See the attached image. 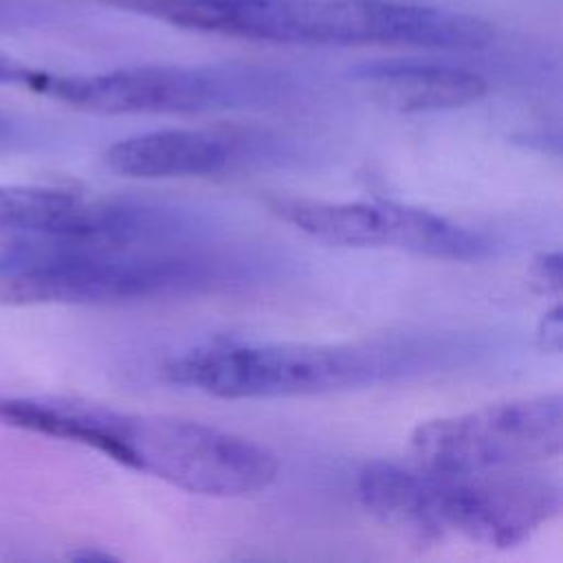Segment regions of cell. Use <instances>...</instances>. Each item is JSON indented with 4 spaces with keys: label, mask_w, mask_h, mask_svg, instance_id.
Returning a JSON list of instances; mask_svg holds the SVG:
<instances>
[{
    "label": "cell",
    "mask_w": 563,
    "mask_h": 563,
    "mask_svg": "<svg viewBox=\"0 0 563 563\" xmlns=\"http://www.w3.org/2000/svg\"><path fill=\"white\" fill-rule=\"evenodd\" d=\"M424 354V352H422ZM411 341L242 343L191 347L165 365L172 383L218 398H286L350 391L402 378L420 367Z\"/></svg>",
    "instance_id": "6da1fadb"
},
{
    "label": "cell",
    "mask_w": 563,
    "mask_h": 563,
    "mask_svg": "<svg viewBox=\"0 0 563 563\" xmlns=\"http://www.w3.org/2000/svg\"><path fill=\"white\" fill-rule=\"evenodd\" d=\"M220 35L303 46L398 44L471 51L490 42L477 15L394 0H231L218 2Z\"/></svg>",
    "instance_id": "7a4b0ae2"
},
{
    "label": "cell",
    "mask_w": 563,
    "mask_h": 563,
    "mask_svg": "<svg viewBox=\"0 0 563 563\" xmlns=\"http://www.w3.org/2000/svg\"><path fill=\"white\" fill-rule=\"evenodd\" d=\"M196 279L198 266L180 257L26 233L22 264L0 277V303H114L167 295Z\"/></svg>",
    "instance_id": "3957f363"
},
{
    "label": "cell",
    "mask_w": 563,
    "mask_h": 563,
    "mask_svg": "<svg viewBox=\"0 0 563 563\" xmlns=\"http://www.w3.org/2000/svg\"><path fill=\"white\" fill-rule=\"evenodd\" d=\"M119 464L187 493L242 497L268 488L277 455L244 435L176 416L125 413Z\"/></svg>",
    "instance_id": "277c9868"
},
{
    "label": "cell",
    "mask_w": 563,
    "mask_h": 563,
    "mask_svg": "<svg viewBox=\"0 0 563 563\" xmlns=\"http://www.w3.org/2000/svg\"><path fill=\"white\" fill-rule=\"evenodd\" d=\"M563 400L541 394L420 422L409 438L416 468L475 475L530 468L561 453Z\"/></svg>",
    "instance_id": "5b68a950"
},
{
    "label": "cell",
    "mask_w": 563,
    "mask_h": 563,
    "mask_svg": "<svg viewBox=\"0 0 563 563\" xmlns=\"http://www.w3.org/2000/svg\"><path fill=\"white\" fill-rule=\"evenodd\" d=\"M268 209L312 240L354 249H400L435 260L471 262L488 255L479 235L427 209L387 200H314L275 196Z\"/></svg>",
    "instance_id": "8992f818"
},
{
    "label": "cell",
    "mask_w": 563,
    "mask_h": 563,
    "mask_svg": "<svg viewBox=\"0 0 563 563\" xmlns=\"http://www.w3.org/2000/svg\"><path fill=\"white\" fill-rule=\"evenodd\" d=\"M260 77L227 68L136 66L99 75L42 73L35 92L95 114H174L224 108L255 95Z\"/></svg>",
    "instance_id": "52a82bcc"
},
{
    "label": "cell",
    "mask_w": 563,
    "mask_h": 563,
    "mask_svg": "<svg viewBox=\"0 0 563 563\" xmlns=\"http://www.w3.org/2000/svg\"><path fill=\"white\" fill-rule=\"evenodd\" d=\"M427 475L444 532L453 530L486 548L508 550L528 541L561 508L559 486L521 468Z\"/></svg>",
    "instance_id": "ba28073f"
},
{
    "label": "cell",
    "mask_w": 563,
    "mask_h": 563,
    "mask_svg": "<svg viewBox=\"0 0 563 563\" xmlns=\"http://www.w3.org/2000/svg\"><path fill=\"white\" fill-rule=\"evenodd\" d=\"M161 216L147 207L86 198L55 187H0V227L68 242L136 244L147 240Z\"/></svg>",
    "instance_id": "9c48e42d"
},
{
    "label": "cell",
    "mask_w": 563,
    "mask_h": 563,
    "mask_svg": "<svg viewBox=\"0 0 563 563\" xmlns=\"http://www.w3.org/2000/svg\"><path fill=\"white\" fill-rule=\"evenodd\" d=\"M372 97L396 112H438L477 103L488 92L482 75L416 59H380L354 70Z\"/></svg>",
    "instance_id": "30bf717a"
},
{
    "label": "cell",
    "mask_w": 563,
    "mask_h": 563,
    "mask_svg": "<svg viewBox=\"0 0 563 563\" xmlns=\"http://www.w3.org/2000/svg\"><path fill=\"white\" fill-rule=\"evenodd\" d=\"M356 495L374 521L409 545L427 548L446 534L435 512L429 475L420 468L372 460L358 471Z\"/></svg>",
    "instance_id": "8fae6325"
},
{
    "label": "cell",
    "mask_w": 563,
    "mask_h": 563,
    "mask_svg": "<svg viewBox=\"0 0 563 563\" xmlns=\"http://www.w3.org/2000/svg\"><path fill=\"white\" fill-rule=\"evenodd\" d=\"M103 161L125 178H191L222 172L231 161L224 139L205 130H154L112 143Z\"/></svg>",
    "instance_id": "7c38bea8"
},
{
    "label": "cell",
    "mask_w": 563,
    "mask_h": 563,
    "mask_svg": "<svg viewBox=\"0 0 563 563\" xmlns=\"http://www.w3.org/2000/svg\"><path fill=\"white\" fill-rule=\"evenodd\" d=\"M0 422L90 446L114 462L121 457L125 413L106 405L66 398L0 396Z\"/></svg>",
    "instance_id": "4fadbf2b"
},
{
    "label": "cell",
    "mask_w": 563,
    "mask_h": 563,
    "mask_svg": "<svg viewBox=\"0 0 563 563\" xmlns=\"http://www.w3.org/2000/svg\"><path fill=\"white\" fill-rule=\"evenodd\" d=\"M48 11L31 0H0V29H24L46 22Z\"/></svg>",
    "instance_id": "5bb4252c"
},
{
    "label": "cell",
    "mask_w": 563,
    "mask_h": 563,
    "mask_svg": "<svg viewBox=\"0 0 563 563\" xmlns=\"http://www.w3.org/2000/svg\"><path fill=\"white\" fill-rule=\"evenodd\" d=\"M532 284L545 292V295H559L563 286V260L559 251L552 253H541L534 257L532 268H530Z\"/></svg>",
    "instance_id": "9a60e30c"
},
{
    "label": "cell",
    "mask_w": 563,
    "mask_h": 563,
    "mask_svg": "<svg viewBox=\"0 0 563 563\" xmlns=\"http://www.w3.org/2000/svg\"><path fill=\"white\" fill-rule=\"evenodd\" d=\"M537 343L548 354H559L563 350V310L559 303L541 317L537 328Z\"/></svg>",
    "instance_id": "2e32d148"
},
{
    "label": "cell",
    "mask_w": 563,
    "mask_h": 563,
    "mask_svg": "<svg viewBox=\"0 0 563 563\" xmlns=\"http://www.w3.org/2000/svg\"><path fill=\"white\" fill-rule=\"evenodd\" d=\"M40 70L29 68L24 64H20L18 59L0 53V84H11V86H24L29 90H33L35 81H37Z\"/></svg>",
    "instance_id": "e0dca14e"
},
{
    "label": "cell",
    "mask_w": 563,
    "mask_h": 563,
    "mask_svg": "<svg viewBox=\"0 0 563 563\" xmlns=\"http://www.w3.org/2000/svg\"><path fill=\"white\" fill-rule=\"evenodd\" d=\"M70 556L77 559V561H114L112 554L99 552V550H81V552H75V554H70Z\"/></svg>",
    "instance_id": "ac0fdd59"
},
{
    "label": "cell",
    "mask_w": 563,
    "mask_h": 563,
    "mask_svg": "<svg viewBox=\"0 0 563 563\" xmlns=\"http://www.w3.org/2000/svg\"><path fill=\"white\" fill-rule=\"evenodd\" d=\"M205 2H231V0H205Z\"/></svg>",
    "instance_id": "d6986e66"
}]
</instances>
